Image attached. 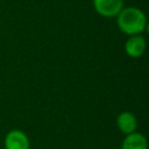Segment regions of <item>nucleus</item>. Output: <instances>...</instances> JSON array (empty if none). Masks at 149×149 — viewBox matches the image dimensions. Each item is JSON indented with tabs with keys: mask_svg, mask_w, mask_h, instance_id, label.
<instances>
[{
	"mask_svg": "<svg viewBox=\"0 0 149 149\" xmlns=\"http://www.w3.org/2000/svg\"><path fill=\"white\" fill-rule=\"evenodd\" d=\"M118 28L126 35H141L147 28V17L137 7H126L115 16Z\"/></svg>",
	"mask_w": 149,
	"mask_h": 149,
	"instance_id": "f257e3e1",
	"label": "nucleus"
},
{
	"mask_svg": "<svg viewBox=\"0 0 149 149\" xmlns=\"http://www.w3.org/2000/svg\"><path fill=\"white\" fill-rule=\"evenodd\" d=\"M3 146L5 149H30V141L23 130L12 129L6 134Z\"/></svg>",
	"mask_w": 149,
	"mask_h": 149,
	"instance_id": "f03ea898",
	"label": "nucleus"
},
{
	"mask_svg": "<svg viewBox=\"0 0 149 149\" xmlns=\"http://www.w3.org/2000/svg\"><path fill=\"white\" fill-rule=\"evenodd\" d=\"M95 12L104 17H115L123 8V0H93Z\"/></svg>",
	"mask_w": 149,
	"mask_h": 149,
	"instance_id": "7ed1b4c3",
	"label": "nucleus"
},
{
	"mask_svg": "<svg viewBox=\"0 0 149 149\" xmlns=\"http://www.w3.org/2000/svg\"><path fill=\"white\" fill-rule=\"evenodd\" d=\"M147 48V43L144 37L141 35H132L127 38L125 43V52L127 56L132 58H139L141 57Z\"/></svg>",
	"mask_w": 149,
	"mask_h": 149,
	"instance_id": "20e7f679",
	"label": "nucleus"
},
{
	"mask_svg": "<svg viewBox=\"0 0 149 149\" xmlns=\"http://www.w3.org/2000/svg\"><path fill=\"white\" fill-rule=\"evenodd\" d=\"M116 126L119 128V130L125 134H132L134 132H136L137 129V119L136 116L128 111L121 112L118 116H116Z\"/></svg>",
	"mask_w": 149,
	"mask_h": 149,
	"instance_id": "39448f33",
	"label": "nucleus"
},
{
	"mask_svg": "<svg viewBox=\"0 0 149 149\" xmlns=\"http://www.w3.org/2000/svg\"><path fill=\"white\" fill-rule=\"evenodd\" d=\"M121 149H148V142L143 134L134 132L126 135L121 143Z\"/></svg>",
	"mask_w": 149,
	"mask_h": 149,
	"instance_id": "423d86ee",
	"label": "nucleus"
}]
</instances>
